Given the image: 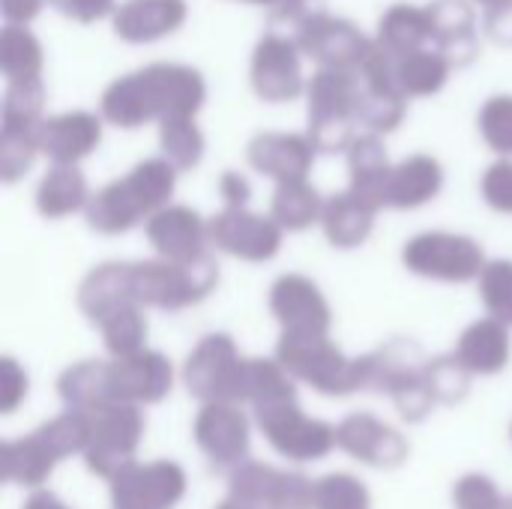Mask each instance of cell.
Here are the masks:
<instances>
[{
  "label": "cell",
  "mask_w": 512,
  "mask_h": 509,
  "mask_svg": "<svg viewBox=\"0 0 512 509\" xmlns=\"http://www.w3.org/2000/svg\"><path fill=\"white\" fill-rule=\"evenodd\" d=\"M207 99L204 75L183 63H150L111 81L99 111L120 129H138L150 120L195 117Z\"/></svg>",
  "instance_id": "6da1fadb"
},
{
  "label": "cell",
  "mask_w": 512,
  "mask_h": 509,
  "mask_svg": "<svg viewBox=\"0 0 512 509\" xmlns=\"http://www.w3.org/2000/svg\"><path fill=\"white\" fill-rule=\"evenodd\" d=\"M177 168L168 159H144L123 180L108 183L87 201V222L102 234H120L144 216L165 210L174 192Z\"/></svg>",
  "instance_id": "7a4b0ae2"
},
{
  "label": "cell",
  "mask_w": 512,
  "mask_h": 509,
  "mask_svg": "<svg viewBox=\"0 0 512 509\" xmlns=\"http://www.w3.org/2000/svg\"><path fill=\"white\" fill-rule=\"evenodd\" d=\"M363 81L360 72L345 69H318L309 84V132L315 153H339L351 150V144L360 138L357 108H360Z\"/></svg>",
  "instance_id": "3957f363"
},
{
  "label": "cell",
  "mask_w": 512,
  "mask_h": 509,
  "mask_svg": "<svg viewBox=\"0 0 512 509\" xmlns=\"http://www.w3.org/2000/svg\"><path fill=\"white\" fill-rule=\"evenodd\" d=\"M360 363H363V390L390 393L405 420L417 423L432 411L435 396L426 381L429 363L423 360V351L414 342L408 339L390 342L387 348L360 357Z\"/></svg>",
  "instance_id": "277c9868"
},
{
  "label": "cell",
  "mask_w": 512,
  "mask_h": 509,
  "mask_svg": "<svg viewBox=\"0 0 512 509\" xmlns=\"http://www.w3.org/2000/svg\"><path fill=\"white\" fill-rule=\"evenodd\" d=\"M279 366L330 396L363 390V363L348 360L324 333H285L279 342Z\"/></svg>",
  "instance_id": "5b68a950"
},
{
  "label": "cell",
  "mask_w": 512,
  "mask_h": 509,
  "mask_svg": "<svg viewBox=\"0 0 512 509\" xmlns=\"http://www.w3.org/2000/svg\"><path fill=\"white\" fill-rule=\"evenodd\" d=\"M129 282L138 306H156L174 312L204 300L213 291L216 264L207 255L189 264H174V261L129 264Z\"/></svg>",
  "instance_id": "8992f818"
},
{
  "label": "cell",
  "mask_w": 512,
  "mask_h": 509,
  "mask_svg": "<svg viewBox=\"0 0 512 509\" xmlns=\"http://www.w3.org/2000/svg\"><path fill=\"white\" fill-rule=\"evenodd\" d=\"M297 48L318 63V69L360 72L375 39H369L354 21L330 15L327 9H312L294 30Z\"/></svg>",
  "instance_id": "52a82bcc"
},
{
  "label": "cell",
  "mask_w": 512,
  "mask_h": 509,
  "mask_svg": "<svg viewBox=\"0 0 512 509\" xmlns=\"http://www.w3.org/2000/svg\"><path fill=\"white\" fill-rule=\"evenodd\" d=\"M186 384L189 393L207 405H234L246 402V360H240L234 342L228 336H207L186 360Z\"/></svg>",
  "instance_id": "ba28073f"
},
{
  "label": "cell",
  "mask_w": 512,
  "mask_h": 509,
  "mask_svg": "<svg viewBox=\"0 0 512 509\" xmlns=\"http://www.w3.org/2000/svg\"><path fill=\"white\" fill-rule=\"evenodd\" d=\"M90 417V441L84 450L87 468L99 477L114 480L126 465H132L135 447L144 432V417L135 405H105Z\"/></svg>",
  "instance_id": "9c48e42d"
},
{
  "label": "cell",
  "mask_w": 512,
  "mask_h": 509,
  "mask_svg": "<svg viewBox=\"0 0 512 509\" xmlns=\"http://www.w3.org/2000/svg\"><path fill=\"white\" fill-rule=\"evenodd\" d=\"M303 51L297 42L285 33L264 30L249 63V81L258 99L264 102H291L300 93H306V78H303Z\"/></svg>",
  "instance_id": "30bf717a"
},
{
  "label": "cell",
  "mask_w": 512,
  "mask_h": 509,
  "mask_svg": "<svg viewBox=\"0 0 512 509\" xmlns=\"http://www.w3.org/2000/svg\"><path fill=\"white\" fill-rule=\"evenodd\" d=\"M405 264L417 276L444 279V282H468L474 276H483V249L462 234H420L414 237L405 252Z\"/></svg>",
  "instance_id": "8fae6325"
},
{
  "label": "cell",
  "mask_w": 512,
  "mask_h": 509,
  "mask_svg": "<svg viewBox=\"0 0 512 509\" xmlns=\"http://www.w3.org/2000/svg\"><path fill=\"white\" fill-rule=\"evenodd\" d=\"M255 411H258V426L264 429L267 441L288 459L312 462V459L327 456L336 447V429L321 420H309L297 408V402L267 405Z\"/></svg>",
  "instance_id": "7c38bea8"
},
{
  "label": "cell",
  "mask_w": 512,
  "mask_h": 509,
  "mask_svg": "<svg viewBox=\"0 0 512 509\" xmlns=\"http://www.w3.org/2000/svg\"><path fill=\"white\" fill-rule=\"evenodd\" d=\"M312 489L306 477L258 462L240 465L231 477V501L249 509H312Z\"/></svg>",
  "instance_id": "4fadbf2b"
},
{
  "label": "cell",
  "mask_w": 512,
  "mask_h": 509,
  "mask_svg": "<svg viewBox=\"0 0 512 509\" xmlns=\"http://www.w3.org/2000/svg\"><path fill=\"white\" fill-rule=\"evenodd\" d=\"M186 492V474L174 462L126 465L111 480L114 509H171Z\"/></svg>",
  "instance_id": "5bb4252c"
},
{
  "label": "cell",
  "mask_w": 512,
  "mask_h": 509,
  "mask_svg": "<svg viewBox=\"0 0 512 509\" xmlns=\"http://www.w3.org/2000/svg\"><path fill=\"white\" fill-rule=\"evenodd\" d=\"M210 240L243 261H267L279 252L282 243V228L276 219H261L255 213H246L243 207H228L222 210L210 225H207Z\"/></svg>",
  "instance_id": "9a60e30c"
},
{
  "label": "cell",
  "mask_w": 512,
  "mask_h": 509,
  "mask_svg": "<svg viewBox=\"0 0 512 509\" xmlns=\"http://www.w3.org/2000/svg\"><path fill=\"white\" fill-rule=\"evenodd\" d=\"M186 0H123L111 15L114 36L129 45L159 42L186 24Z\"/></svg>",
  "instance_id": "2e32d148"
},
{
  "label": "cell",
  "mask_w": 512,
  "mask_h": 509,
  "mask_svg": "<svg viewBox=\"0 0 512 509\" xmlns=\"http://www.w3.org/2000/svg\"><path fill=\"white\" fill-rule=\"evenodd\" d=\"M39 153L54 165H75L90 156L102 141V120L90 111H66L45 117L36 126Z\"/></svg>",
  "instance_id": "e0dca14e"
},
{
  "label": "cell",
  "mask_w": 512,
  "mask_h": 509,
  "mask_svg": "<svg viewBox=\"0 0 512 509\" xmlns=\"http://www.w3.org/2000/svg\"><path fill=\"white\" fill-rule=\"evenodd\" d=\"M246 159L255 171L273 177L276 183L306 180L315 162V147L306 135L294 132H261L249 141Z\"/></svg>",
  "instance_id": "ac0fdd59"
},
{
  "label": "cell",
  "mask_w": 512,
  "mask_h": 509,
  "mask_svg": "<svg viewBox=\"0 0 512 509\" xmlns=\"http://www.w3.org/2000/svg\"><path fill=\"white\" fill-rule=\"evenodd\" d=\"M432 24V45L453 63L468 66L480 57L477 12L471 0H432L426 3Z\"/></svg>",
  "instance_id": "d6986e66"
},
{
  "label": "cell",
  "mask_w": 512,
  "mask_h": 509,
  "mask_svg": "<svg viewBox=\"0 0 512 509\" xmlns=\"http://www.w3.org/2000/svg\"><path fill=\"white\" fill-rule=\"evenodd\" d=\"M195 441L210 456L213 465L231 468L243 465L249 453V423L234 405H207L195 420Z\"/></svg>",
  "instance_id": "ffe728a7"
},
{
  "label": "cell",
  "mask_w": 512,
  "mask_h": 509,
  "mask_svg": "<svg viewBox=\"0 0 512 509\" xmlns=\"http://www.w3.org/2000/svg\"><path fill=\"white\" fill-rule=\"evenodd\" d=\"M336 444L360 459L363 465L372 468H399L408 459V444L405 438L390 429L387 423L369 417V414H354L336 429Z\"/></svg>",
  "instance_id": "44dd1931"
},
{
  "label": "cell",
  "mask_w": 512,
  "mask_h": 509,
  "mask_svg": "<svg viewBox=\"0 0 512 509\" xmlns=\"http://www.w3.org/2000/svg\"><path fill=\"white\" fill-rule=\"evenodd\" d=\"M270 309L285 333H324L330 330V306L306 276H282L273 285Z\"/></svg>",
  "instance_id": "7402d4cb"
},
{
  "label": "cell",
  "mask_w": 512,
  "mask_h": 509,
  "mask_svg": "<svg viewBox=\"0 0 512 509\" xmlns=\"http://www.w3.org/2000/svg\"><path fill=\"white\" fill-rule=\"evenodd\" d=\"M111 369V390L114 402L135 405V402H159L171 390V363L162 354L141 351L123 360L108 363Z\"/></svg>",
  "instance_id": "603a6c76"
},
{
  "label": "cell",
  "mask_w": 512,
  "mask_h": 509,
  "mask_svg": "<svg viewBox=\"0 0 512 509\" xmlns=\"http://www.w3.org/2000/svg\"><path fill=\"white\" fill-rule=\"evenodd\" d=\"M147 237L165 261L189 264L204 258L207 225L189 207H165L147 222Z\"/></svg>",
  "instance_id": "cb8c5ba5"
},
{
  "label": "cell",
  "mask_w": 512,
  "mask_h": 509,
  "mask_svg": "<svg viewBox=\"0 0 512 509\" xmlns=\"http://www.w3.org/2000/svg\"><path fill=\"white\" fill-rule=\"evenodd\" d=\"M348 171H351L348 192L378 213L387 204V189L393 174L384 141L378 135H360L348 150Z\"/></svg>",
  "instance_id": "d4e9b609"
},
{
  "label": "cell",
  "mask_w": 512,
  "mask_h": 509,
  "mask_svg": "<svg viewBox=\"0 0 512 509\" xmlns=\"http://www.w3.org/2000/svg\"><path fill=\"white\" fill-rule=\"evenodd\" d=\"M375 45L393 57L414 54L420 48H432V24L426 6L417 3H393L384 9L375 27Z\"/></svg>",
  "instance_id": "484cf974"
},
{
  "label": "cell",
  "mask_w": 512,
  "mask_h": 509,
  "mask_svg": "<svg viewBox=\"0 0 512 509\" xmlns=\"http://www.w3.org/2000/svg\"><path fill=\"white\" fill-rule=\"evenodd\" d=\"M78 306L93 324H102L108 315L126 306H138L132 297V282H129V264H105L93 270L81 291H78Z\"/></svg>",
  "instance_id": "4316f807"
},
{
  "label": "cell",
  "mask_w": 512,
  "mask_h": 509,
  "mask_svg": "<svg viewBox=\"0 0 512 509\" xmlns=\"http://www.w3.org/2000/svg\"><path fill=\"white\" fill-rule=\"evenodd\" d=\"M456 357L471 375H495V372H501L507 366V360H510L507 327L501 321H495V318L471 324L459 339Z\"/></svg>",
  "instance_id": "83f0119b"
},
{
  "label": "cell",
  "mask_w": 512,
  "mask_h": 509,
  "mask_svg": "<svg viewBox=\"0 0 512 509\" xmlns=\"http://www.w3.org/2000/svg\"><path fill=\"white\" fill-rule=\"evenodd\" d=\"M444 183V171L438 165V159L417 153L405 162H399L390 174V189H387V204L399 207V210H411L420 207L426 201H432L441 192Z\"/></svg>",
  "instance_id": "f1b7e54d"
},
{
  "label": "cell",
  "mask_w": 512,
  "mask_h": 509,
  "mask_svg": "<svg viewBox=\"0 0 512 509\" xmlns=\"http://www.w3.org/2000/svg\"><path fill=\"white\" fill-rule=\"evenodd\" d=\"M60 399L69 405V411H81V414H93L105 405H114L108 363L87 360L81 366L66 369L60 378Z\"/></svg>",
  "instance_id": "f546056e"
},
{
  "label": "cell",
  "mask_w": 512,
  "mask_h": 509,
  "mask_svg": "<svg viewBox=\"0 0 512 509\" xmlns=\"http://www.w3.org/2000/svg\"><path fill=\"white\" fill-rule=\"evenodd\" d=\"M0 462H3V480L6 483L39 486L51 474V468L60 462V456L42 432H33L30 438L9 441L3 447Z\"/></svg>",
  "instance_id": "4dcf8cb0"
},
{
  "label": "cell",
  "mask_w": 512,
  "mask_h": 509,
  "mask_svg": "<svg viewBox=\"0 0 512 509\" xmlns=\"http://www.w3.org/2000/svg\"><path fill=\"white\" fill-rule=\"evenodd\" d=\"M450 72H453V63L435 45L396 57V84L405 99H423V96L441 93Z\"/></svg>",
  "instance_id": "1f68e13d"
},
{
  "label": "cell",
  "mask_w": 512,
  "mask_h": 509,
  "mask_svg": "<svg viewBox=\"0 0 512 509\" xmlns=\"http://www.w3.org/2000/svg\"><path fill=\"white\" fill-rule=\"evenodd\" d=\"M45 51L39 39L30 33V27L3 24L0 30V72L9 84L18 81H39L42 78Z\"/></svg>",
  "instance_id": "d6a6232c"
},
{
  "label": "cell",
  "mask_w": 512,
  "mask_h": 509,
  "mask_svg": "<svg viewBox=\"0 0 512 509\" xmlns=\"http://www.w3.org/2000/svg\"><path fill=\"white\" fill-rule=\"evenodd\" d=\"M87 201V180L75 165H54L36 189V207L48 219L69 216Z\"/></svg>",
  "instance_id": "836d02e7"
},
{
  "label": "cell",
  "mask_w": 512,
  "mask_h": 509,
  "mask_svg": "<svg viewBox=\"0 0 512 509\" xmlns=\"http://www.w3.org/2000/svg\"><path fill=\"white\" fill-rule=\"evenodd\" d=\"M321 222H324V231H327L333 246L351 249V246H360L369 237L372 222H375V210L366 207L351 192H342V195L327 201Z\"/></svg>",
  "instance_id": "e575fe53"
},
{
  "label": "cell",
  "mask_w": 512,
  "mask_h": 509,
  "mask_svg": "<svg viewBox=\"0 0 512 509\" xmlns=\"http://www.w3.org/2000/svg\"><path fill=\"white\" fill-rule=\"evenodd\" d=\"M405 108H408V99L402 96L399 87L363 81L357 123H360V129H366V135H387L405 120Z\"/></svg>",
  "instance_id": "d590c367"
},
{
  "label": "cell",
  "mask_w": 512,
  "mask_h": 509,
  "mask_svg": "<svg viewBox=\"0 0 512 509\" xmlns=\"http://www.w3.org/2000/svg\"><path fill=\"white\" fill-rule=\"evenodd\" d=\"M324 201L318 195L315 186H309L306 180H294V183H279L276 195H273V219L279 228L288 231H303L309 228L315 219L324 216Z\"/></svg>",
  "instance_id": "8d00e7d4"
},
{
  "label": "cell",
  "mask_w": 512,
  "mask_h": 509,
  "mask_svg": "<svg viewBox=\"0 0 512 509\" xmlns=\"http://www.w3.org/2000/svg\"><path fill=\"white\" fill-rule=\"evenodd\" d=\"M159 144L162 159H168L177 171H189L204 156V132L198 129L195 117H171L159 123Z\"/></svg>",
  "instance_id": "74e56055"
},
{
  "label": "cell",
  "mask_w": 512,
  "mask_h": 509,
  "mask_svg": "<svg viewBox=\"0 0 512 509\" xmlns=\"http://www.w3.org/2000/svg\"><path fill=\"white\" fill-rule=\"evenodd\" d=\"M246 402H255V408L294 402V384L288 372L279 363L270 360H246V384H243Z\"/></svg>",
  "instance_id": "f35d334b"
},
{
  "label": "cell",
  "mask_w": 512,
  "mask_h": 509,
  "mask_svg": "<svg viewBox=\"0 0 512 509\" xmlns=\"http://www.w3.org/2000/svg\"><path fill=\"white\" fill-rule=\"evenodd\" d=\"M99 327H102V336H105V348H108L117 360L144 351L141 345H144V336H147V321H144V315H141L138 306L117 309V312L108 315Z\"/></svg>",
  "instance_id": "ab89813d"
},
{
  "label": "cell",
  "mask_w": 512,
  "mask_h": 509,
  "mask_svg": "<svg viewBox=\"0 0 512 509\" xmlns=\"http://www.w3.org/2000/svg\"><path fill=\"white\" fill-rule=\"evenodd\" d=\"M39 153L36 126H3L0 129V177L15 183L24 177Z\"/></svg>",
  "instance_id": "60d3db41"
},
{
  "label": "cell",
  "mask_w": 512,
  "mask_h": 509,
  "mask_svg": "<svg viewBox=\"0 0 512 509\" xmlns=\"http://www.w3.org/2000/svg\"><path fill=\"white\" fill-rule=\"evenodd\" d=\"M45 108V84L39 81H18L6 84L3 93V126H39Z\"/></svg>",
  "instance_id": "b9f144b4"
},
{
  "label": "cell",
  "mask_w": 512,
  "mask_h": 509,
  "mask_svg": "<svg viewBox=\"0 0 512 509\" xmlns=\"http://www.w3.org/2000/svg\"><path fill=\"white\" fill-rule=\"evenodd\" d=\"M312 509H369V492L351 474H330L315 483Z\"/></svg>",
  "instance_id": "7bdbcfd3"
},
{
  "label": "cell",
  "mask_w": 512,
  "mask_h": 509,
  "mask_svg": "<svg viewBox=\"0 0 512 509\" xmlns=\"http://www.w3.org/2000/svg\"><path fill=\"white\" fill-rule=\"evenodd\" d=\"M480 297L495 321L512 324V261H495L483 270Z\"/></svg>",
  "instance_id": "ee69618b"
},
{
  "label": "cell",
  "mask_w": 512,
  "mask_h": 509,
  "mask_svg": "<svg viewBox=\"0 0 512 509\" xmlns=\"http://www.w3.org/2000/svg\"><path fill=\"white\" fill-rule=\"evenodd\" d=\"M426 381H429V390H432L435 402L453 405V402H462L465 399L471 372L459 363V357H441V360H432L429 363Z\"/></svg>",
  "instance_id": "f6af8a7d"
},
{
  "label": "cell",
  "mask_w": 512,
  "mask_h": 509,
  "mask_svg": "<svg viewBox=\"0 0 512 509\" xmlns=\"http://www.w3.org/2000/svg\"><path fill=\"white\" fill-rule=\"evenodd\" d=\"M480 135L483 141L498 150L512 153V96H492L480 108Z\"/></svg>",
  "instance_id": "bcb514c9"
},
{
  "label": "cell",
  "mask_w": 512,
  "mask_h": 509,
  "mask_svg": "<svg viewBox=\"0 0 512 509\" xmlns=\"http://www.w3.org/2000/svg\"><path fill=\"white\" fill-rule=\"evenodd\" d=\"M453 501H456V509H501V504H504L495 483L489 477H480V474L465 477L456 486Z\"/></svg>",
  "instance_id": "7dc6e473"
},
{
  "label": "cell",
  "mask_w": 512,
  "mask_h": 509,
  "mask_svg": "<svg viewBox=\"0 0 512 509\" xmlns=\"http://www.w3.org/2000/svg\"><path fill=\"white\" fill-rule=\"evenodd\" d=\"M483 198L495 210L512 213V162L501 159L483 174Z\"/></svg>",
  "instance_id": "c3c4849f"
},
{
  "label": "cell",
  "mask_w": 512,
  "mask_h": 509,
  "mask_svg": "<svg viewBox=\"0 0 512 509\" xmlns=\"http://www.w3.org/2000/svg\"><path fill=\"white\" fill-rule=\"evenodd\" d=\"M63 18L78 24H96L117 12V0H48Z\"/></svg>",
  "instance_id": "681fc988"
},
{
  "label": "cell",
  "mask_w": 512,
  "mask_h": 509,
  "mask_svg": "<svg viewBox=\"0 0 512 509\" xmlns=\"http://www.w3.org/2000/svg\"><path fill=\"white\" fill-rule=\"evenodd\" d=\"M27 393V375L15 366V360H3L0 366V411L9 414Z\"/></svg>",
  "instance_id": "f907efd6"
},
{
  "label": "cell",
  "mask_w": 512,
  "mask_h": 509,
  "mask_svg": "<svg viewBox=\"0 0 512 509\" xmlns=\"http://www.w3.org/2000/svg\"><path fill=\"white\" fill-rule=\"evenodd\" d=\"M483 33H486L495 45H507V48H512V0L486 9V15H483Z\"/></svg>",
  "instance_id": "816d5d0a"
},
{
  "label": "cell",
  "mask_w": 512,
  "mask_h": 509,
  "mask_svg": "<svg viewBox=\"0 0 512 509\" xmlns=\"http://www.w3.org/2000/svg\"><path fill=\"white\" fill-rule=\"evenodd\" d=\"M45 0H0V12L6 24L15 27H27L39 12H42Z\"/></svg>",
  "instance_id": "f5cc1de1"
},
{
  "label": "cell",
  "mask_w": 512,
  "mask_h": 509,
  "mask_svg": "<svg viewBox=\"0 0 512 509\" xmlns=\"http://www.w3.org/2000/svg\"><path fill=\"white\" fill-rule=\"evenodd\" d=\"M219 192L228 201V207H243L249 201V183L246 177H240L237 171H225L219 180Z\"/></svg>",
  "instance_id": "db71d44e"
},
{
  "label": "cell",
  "mask_w": 512,
  "mask_h": 509,
  "mask_svg": "<svg viewBox=\"0 0 512 509\" xmlns=\"http://www.w3.org/2000/svg\"><path fill=\"white\" fill-rule=\"evenodd\" d=\"M24 509H69L66 504H60L51 492H39V495H33L27 504H24Z\"/></svg>",
  "instance_id": "11a10c76"
},
{
  "label": "cell",
  "mask_w": 512,
  "mask_h": 509,
  "mask_svg": "<svg viewBox=\"0 0 512 509\" xmlns=\"http://www.w3.org/2000/svg\"><path fill=\"white\" fill-rule=\"evenodd\" d=\"M243 3H255V6H267V9H273V6H279L282 0H243Z\"/></svg>",
  "instance_id": "9f6ffc18"
},
{
  "label": "cell",
  "mask_w": 512,
  "mask_h": 509,
  "mask_svg": "<svg viewBox=\"0 0 512 509\" xmlns=\"http://www.w3.org/2000/svg\"><path fill=\"white\" fill-rule=\"evenodd\" d=\"M471 3H480V6H486V9H492V6H498V3H507V0H471Z\"/></svg>",
  "instance_id": "6f0895ef"
},
{
  "label": "cell",
  "mask_w": 512,
  "mask_h": 509,
  "mask_svg": "<svg viewBox=\"0 0 512 509\" xmlns=\"http://www.w3.org/2000/svg\"><path fill=\"white\" fill-rule=\"evenodd\" d=\"M219 509H249V507H243V504H237V501H231V498H228V501H225Z\"/></svg>",
  "instance_id": "680465c9"
},
{
  "label": "cell",
  "mask_w": 512,
  "mask_h": 509,
  "mask_svg": "<svg viewBox=\"0 0 512 509\" xmlns=\"http://www.w3.org/2000/svg\"><path fill=\"white\" fill-rule=\"evenodd\" d=\"M501 509H512V498H504V504H501Z\"/></svg>",
  "instance_id": "91938a15"
}]
</instances>
